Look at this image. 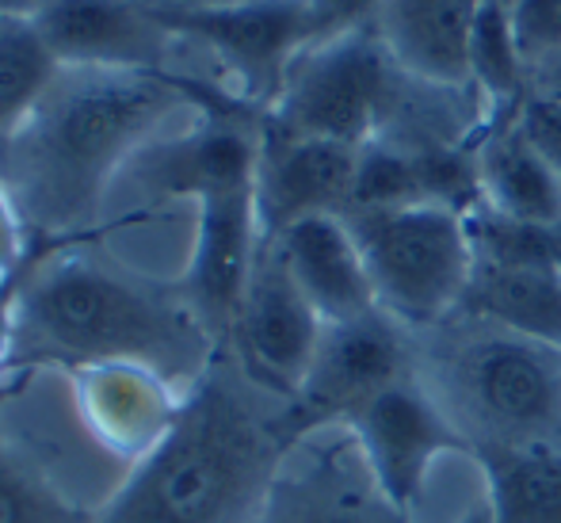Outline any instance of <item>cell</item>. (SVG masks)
Wrapping results in <instances>:
<instances>
[{
    "label": "cell",
    "mask_w": 561,
    "mask_h": 523,
    "mask_svg": "<svg viewBox=\"0 0 561 523\" xmlns=\"http://www.w3.org/2000/svg\"><path fill=\"white\" fill-rule=\"evenodd\" d=\"M195 96L184 77L61 66L31 115L0 141V184L23 229L50 241L96 226L115 177Z\"/></svg>",
    "instance_id": "cell-1"
},
{
    "label": "cell",
    "mask_w": 561,
    "mask_h": 523,
    "mask_svg": "<svg viewBox=\"0 0 561 523\" xmlns=\"http://www.w3.org/2000/svg\"><path fill=\"white\" fill-rule=\"evenodd\" d=\"M283 406L237 360H215L172 432L89 523H256L290 447Z\"/></svg>",
    "instance_id": "cell-2"
},
{
    "label": "cell",
    "mask_w": 561,
    "mask_h": 523,
    "mask_svg": "<svg viewBox=\"0 0 561 523\" xmlns=\"http://www.w3.org/2000/svg\"><path fill=\"white\" fill-rule=\"evenodd\" d=\"M15 363H134L192 394L218 360V337L184 291L92 257H58L15 280Z\"/></svg>",
    "instance_id": "cell-3"
},
{
    "label": "cell",
    "mask_w": 561,
    "mask_h": 523,
    "mask_svg": "<svg viewBox=\"0 0 561 523\" xmlns=\"http://www.w3.org/2000/svg\"><path fill=\"white\" fill-rule=\"evenodd\" d=\"M413 375L473 458L561 447V348L473 314L413 332Z\"/></svg>",
    "instance_id": "cell-4"
},
{
    "label": "cell",
    "mask_w": 561,
    "mask_h": 523,
    "mask_svg": "<svg viewBox=\"0 0 561 523\" xmlns=\"http://www.w3.org/2000/svg\"><path fill=\"white\" fill-rule=\"evenodd\" d=\"M347 221L367 264L378 310L409 332L439 325L458 314L473 275V249L466 214L444 203L401 207H352Z\"/></svg>",
    "instance_id": "cell-5"
},
{
    "label": "cell",
    "mask_w": 561,
    "mask_h": 523,
    "mask_svg": "<svg viewBox=\"0 0 561 523\" xmlns=\"http://www.w3.org/2000/svg\"><path fill=\"white\" fill-rule=\"evenodd\" d=\"M401 69L382 50L370 23L306 43L290 58L264 126L290 138H329L367 146L382 134L398 96Z\"/></svg>",
    "instance_id": "cell-6"
},
{
    "label": "cell",
    "mask_w": 561,
    "mask_h": 523,
    "mask_svg": "<svg viewBox=\"0 0 561 523\" xmlns=\"http://www.w3.org/2000/svg\"><path fill=\"white\" fill-rule=\"evenodd\" d=\"M413 375V332L386 310L325 325L318 355L295 398L283 406V435L290 443L318 428L344 424L386 386Z\"/></svg>",
    "instance_id": "cell-7"
},
{
    "label": "cell",
    "mask_w": 561,
    "mask_h": 523,
    "mask_svg": "<svg viewBox=\"0 0 561 523\" xmlns=\"http://www.w3.org/2000/svg\"><path fill=\"white\" fill-rule=\"evenodd\" d=\"M256 523H416L378 489L355 435L318 428L287 447Z\"/></svg>",
    "instance_id": "cell-8"
},
{
    "label": "cell",
    "mask_w": 561,
    "mask_h": 523,
    "mask_svg": "<svg viewBox=\"0 0 561 523\" xmlns=\"http://www.w3.org/2000/svg\"><path fill=\"white\" fill-rule=\"evenodd\" d=\"M325 321L298 291L272 241L260 245L252 264L249 287H244L241 310L233 321V360L256 386L290 401L318 355Z\"/></svg>",
    "instance_id": "cell-9"
},
{
    "label": "cell",
    "mask_w": 561,
    "mask_h": 523,
    "mask_svg": "<svg viewBox=\"0 0 561 523\" xmlns=\"http://www.w3.org/2000/svg\"><path fill=\"white\" fill-rule=\"evenodd\" d=\"M180 38L203 43L218 66L237 81L241 104L272 107L290 58L318 38L313 8L306 0H267V4L218 8V12H157Z\"/></svg>",
    "instance_id": "cell-10"
},
{
    "label": "cell",
    "mask_w": 561,
    "mask_h": 523,
    "mask_svg": "<svg viewBox=\"0 0 561 523\" xmlns=\"http://www.w3.org/2000/svg\"><path fill=\"white\" fill-rule=\"evenodd\" d=\"M344 428L359 443L378 489L413 520L432 466L444 455H455V451L470 455L416 375L375 394L367 406L344 420Z\"/></svg>",
    "instance_id": "cell-11"
},
{
    "label": "cell",
    "mask_w": 561,
    "mask_h": 523,
    "mask_svg": "<svg viewBox=\"0 0 561 523\" xmlns=\"http://www.w3.org/2000/svg\"><path fill=\"white\" fill-rule=\"evenodd\" d=\"M260 245H264V229L256 214V184L226 187V192L195 200L192 257H187L180 291L203 317V325L218 337V344L233 332Z\"/></svg>",
    "instance_id": "cell-12"
},
{
    "label": "cell",
    "mask_w": 561,
    "mask_h": 523,
    "mask_svg": "<svg viewBox=\"0 0 561 523\" xmlns=\"http://www.w3.org/2000/svg\"><path fill=\"white\" fill-rule=\"evenodd\" d=\"M264 123V118H260ZM363 146L290 138L264 126L256 164V214L264 241L313 214H344L355 200Z\"/></svg>",
    "instance_id": "cell-13"
},
{
    "label": "cell",
    "mask_w": 561,
    "mask_h": 523,
    "mask_svg": "<svg viewBox=\"0 0 561 523\" xmlns=\"http://www.w3.org/2000/svg\"><path fill=\"white\" fill-rule=\"evenodd\" d=\"M58 66L164 73L180 35L138 0H54L35 15Z\"/></svg>",
    "instance_id": "cell-14"
},
{
    "label": "cell",
    "mask_w": 561,
    "mask_h": 523,
    "mask_svg": "<svg viewBox=\"0 0 561 523\" xmlns=\"http://www.w3.org/2000/svg\"><path fill=\"white\" fill-rule=\"evenodd\" d=\"M81 424L118 463H141L172 432L187 394L134 363H92L69 371Z\"/></svg>",
    "instance_id": "cell-15"
},
{
    "label": "cell",
    "mask_w": 561,
    "mask_h": 523,
    "mask_svg": "<svg viewBox=\"0 0 561 523\" xmlns=\"http://www.w3.org/2000/svg\"><path fill=\"white\" fill-rule=\"evenodd\" d=\"M485 0H378L370 31L405 77L436 89H473L470 38Z\"/></svg>",
    "instance_id": "cell-16"
},
{
    "label": "cell",
    "mask_w": 561,
    "mask_h": 523,
    "mask_svg": "<svg viewBox=\"0 0 561 523\" xmlns=\"http://www.w3.org/2000/svg\"><path fill=\"white\" fill-rule=\"evenodd\" d=\"M267 241L279 249L290 280L325 325H344L378 310L363 252L340 214H313Z\"/></svg>",
    "instance_id": "cell-17"
},
{
    "label": "cell",
    "mask_w": 561,
    "mask_h": 523,
    "mask_svg": "<svg viewBox=\"0 0 561 523\" xmlns=\"http://www.w3.org/2000/svg\"><path fill=\"white\" fill-rule=\"evenodd\" d=\"M481 203L504 218L561 226V177L519 134L516 111H504L478 138Z\"/></svg>",
    "instance_id": "cell-18"
},
{
    "label": "cell",
    "mask_w": 561,
    "mask_h": 523,
    "mask_svg": "<svg viewBox=\"0 0 561 523\" xmlns=\"http://www.w3.org/2000/svg\"><path fill=\"white\" fill-rule=\"evenodd\" d=\"M458 310L561 348V268L473 264Z\"/></svg>",
    "instance_id": "cell-19"
},
{
    "label": "cell",
    "mask_w": 561,
    "mask_h": 523,
    "mask_svg": "<svg viewBox=\"0 0 561 523\" xmlns=\"http://www.w3.org/2000/svg\"><path fill=\"white\" fill-rule=\"evenodd\" d=\"M496 523H561V447L478 455Z\"/></svg>",
    "instance_id": "cell-20"
},
{
    "label": "cell",
    "mask_w": 561,
    "mask_h": 523,
    "mask_svg": "<svg viewBox=\"0 0 561 523\" xmlns=\"http://www.w3.org/2000/svg\"><path fill=\"white\" fill-rule=\"evenodd\" d=\"M470 84L485 100L489 115L516 111L527 96V66L519 58L508 0H485L470 38ZM489 118V123H493Z\"/></svg>",
    "instance_id": "cell-21"
},
{
    "label": "cell",
    "mask_w": 561,
    "mask_h": 523,
    "mask_svg": "<svg viewBox=\"0 0 561 523\" xmlns=\"http://www.w3.org/2000/svg\"><path fill=\"white\" fill-rule=\"evenodd\" d=\"M58 69V58L38 35L35 20L0 15V141L31 115Z\"/></svg>",
    "instance_id": "cell-22"
},
{
    "label": "cell",
    "mask_w": 561,
    "mask_h": 523,
    "mask_svg": "<svg viewBox=\"0 0 561 523\" xmlns=\"http://www.w3.org/2000/svg\"><path fill=\"white\" fill-rule=\"evenodd\" d=\"M473 264L496 268H561V226L504 218L485 203L466 211Z\"/></svg>",
    "instance_id": "cell-23"
},
{
    "label": "cell",
    "mask_w": 561,
    "mask_h": 523,
    "mask_svg": "<svg viewBox=\"0 0 561 523\" xmlns=\"http://www.w3.org/2000/svg\"><path fill=\"white\" fill-rule=\"evenodd\" d=\"M0 523H89L50 497L31 474L0 458Z\"/></svg>",
    "instance_id": "cell-24"
},
{
    "label": "cell",
    "mask_w": 561,
    "mask_h": 523,
    "mask_svg": "<svg viewBox=\"0 0 561 523\" xmlns=\"http://www.w3.org/2000/svg\"><path fill=\"white\" fill-rule=\"evenodd\" d=\"M512 31L527 73L561 46V0H508Z\"/></svg>",
    "instance_id": "cell-25"
},
{
    "label": "cell",
    "mask_w": 561,
    "mask_h": 523,
    "mask_svg": "<svg viewBox=\"0 0 561 523\" xmlns=\"http://www.w3.org/2000/svg\"><path fill=\"white\" fill-rule=\"evenodd\" d=\"M516 126L535 154L561 177V100L524 96V104L516 107Z\"/></svg>",
    "instance_id": "cell-26"
},
{
    "label": "cell",
    "mask_w": 561,
    "mask_h": 523,
    "mask_svg": "<svg viewBox=\"0 0 561 523\" xmlns=\"http://www.w3.org/2000/svg\"><path fill=\"white\" fill-rule=\"evenodd\" d=\"M23 221L20 214H15L12 200H8L4 184H0V291L8 287V283H15V275H20V257H23Z\"/></svg>",
    "instance_id": "cell-27"
},
{
    "label": "cell",
    "mask_w": 561,
    "mask_h": 523,
    "mask_svg": "<svg viewBox=\"0 0 561 523\" xmlns=\"http://www.w3.org/2000/svg\"><path fill=\"white\" fill-rule=\"evenodd\" d=\"M527 96L561 100V46L542 66H535L531 73H527Z\"/></svg>",
    "instance_id": "cell-28"
},
{
    "label": "cell",
    "mask_w": 561,
    "mask_h": 523,
    "mask_svg": "<svg viewBox=\"0 0 561 523\" xmlns=\"http://www.w3.org/2000/svg\"><path fill=\"white\" fill-rule=\"evenodd\" d=\"M149 12H218V8L267 4V0H138Z\"/></svg>",
    "instance_id": "cell-29"
},
{
    "label": "cell",
    "mask_w": 561,
    "mask_h": 523,
    "mask_svg": "<svg viewBox=\"0 0 561 523\" xmlns=\"http://www.w3.org/2000/svg\"><path fill=\"white\" fill-rule=\"evenodd\" d=\"M12 332H15V283L0 291V367L12 360Z\"/></svg>",
    "instance_id": "cell-30"
},
{
    "label": "cell",
    "mask_w": 561,
    "mask_h": 523,
    "mask_svg": "<svg viewBox=\"0 0 561 523\" xmlns=\"http://www.w3.org/2000/svg\"><path fill=\"white\" fill-rule=\"evenodd\" d=\"M46 4H54V0H0V15H23V20H35Z\"/></svg>",
    "instance_id": "cell-31"
},
{
    "label": "cell",
    "mask_w": 561,
    "mask_h": 523,
    "mask_svg": "<svg viewBox=\"0 0 561 523\" xmlns=\"http://www.w3.org/2000/svg\"><path fill=\"white\" fill-rule=\"evenodd\" d=\"M455 523H496V520H493V509H489V501H485V489H481L478 501H473L470 509H466Z\"/></svg>",
    "instance_id": "cell-32"
}]
</instances>
